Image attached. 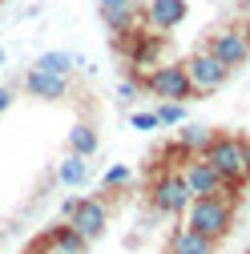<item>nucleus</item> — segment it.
<instances>
[{
    "label": "nucleus",
    "mask_w": 250,
    "mask_h": 254,
    "mask_svg": "<svg viewBox=\"0 0 250 254\" xmlns=\"http://www.w3.org/2000/svg\"><path fill=\"white\" fill-rule=\"evenodd\" d=\"M149 202L158 206L162 214H186V206H190V190H186V182H182V174H158L153 178V186H149Z\"/></svg>",
    "instance_id": "6e6552de"
},
{
    "label": "nucleus",
    "mask_w": 250,
    "mask_h": 254,
    "mask_svg": "<svg viewBox=\"0 0 250 254\" xmlns=\"http://www.w3.org/2000/svg\"><path fill=\"white\" fill-rule=\"evenodd\" d=\"M206 49L222 61L226 69H238V65H246V61H250V28H242V24L218 28V33H210Z\"/></svg>",
    "instance_id": "39448f33"
},
{
    "label": "nucleus",
    "mask_w": 250,
    "mask_h": 254,
    "mask_svg": "<svg viewBox=\"0 0 250 254\" xmlns=\"http://www.w3.org/2000/svg\"><path fill=\"white\" fill-rule=\"evenodd\" d=\"M153 117H158V125H182L186 121V105L182 101H162L153 109Z\"/></svg>",
    "instance_id": "a211bd4d"
},
{
    "label": "nucleus",
    "mask_w": 250,
    "mask_h": 254,
    "mask_svg": "<svg viewBox=\"0 0 250 254\" xmlns=\"http://www.w3.org/2000/svg\"><path fill=\"white\" fill-rule=\"evenodd\" d=\"M97 12L105 16L113 33H129L137 20V0H97Z\"/></svg>",
    "instance_id": "9b49d317"
},
{
    "label": "nucleus",
    "mask_w": 250,
    "mask_h": 254,
    "mask_svg": "<svg viewBox=\"0 0 250 254\" xmlns=\"http://www.w3.org/2000/svg\"><path fill=\"white\" fill-rule=\"evenodd\" d=\"M182 182H186V190H190V198H234L238 202V190H242V182L218 178L214 166L206 162L202 153H190L182 162Z\"/></svg>",
    "instance_id": "f03ea898"
},
{
    "label": "nucleus",
    "mask_w": 250,
    "mask_h": 254,
    "mask_svg": "<svg viewBox=\"0 0 250 254\" xmlns=\"http://www.w3.org/2000/svg\"><path fill=\"white\" fill-rule=\"evenodd\" d=\"M24 89L41 101H61L69 93V77H57V73H45V69H28L24 77Z\"/></svg>",
    "instance_id": "1a4fd4ad"
},
{
    "label": "nucleus",
    "mask_w": 250,
    "mask_h": 254,
    "mask_svg": "<svg viewBox=\"0 0 250 254\" xmlns=\"http://www.w3.org/2000/svg\"><path fill=\"white\" fill-rule=\"evenodd\" d=\"M77 65H81V61L73 53H41L33 69H45V73H57V77H73Z\"/></svg>",
    "instance_id": "ddd939ff"
},
{
    "label": "nucleus",
    "mask_w": 250,
    "mask_h": 254,
    "mask_svg": "<svg viewBox=\"0 0 250 254\" xmlns=\"http://www.w3.org/2000/svg\"><path fill=\"white\" fill-rule=\"evenodd\" d=\"M234 222V198H190L186 206V230L202 234L206 242H218Z\"/></svg>",
    "instance_id": "f257e3e1"
},
{
    "label": "nucleus",
    "mask_w": 250,
    "mask_h": 254,
    "mask_svg": "<svg viewBox=\"0 0 250 254\" xmlns=\"http://www.w3.org/2000/svg\"><path fill=\"white\" fill-rule=\"evenodd\" d=\"M61 182H65V186H81L85 178H89V166H85V157H77V153H69L65 157V162H61Z\"/></svg>",
    "instance_id": "f3484780"
},
{
    "label": "nucleus",
    "mask_w": 250,
    "mask_h": 254,
    "mask_svg": "<svg viewBox=\"0 0 250 254\" xmlns=\"http://www.w3.org/2000/svg\"><path fill=\"white\" fill-rule=\"evenodd\" d=\"M246 149L250 141L246 137H234V133H214L210 145L202 149V157L214 166L218 178H226V182H246Z\"/></svg>",
    "instance_id": "7ed1b4c3"
},
{
    "label": "nucleus",
    "mask_w": 250,
    "mask_h": 254,
    "mask_svg": "<svg viewBox=\"0 0 250 254\" xmlns=\"http://www.w3.org/2000/svg\"><path fill=\"white\" fill-rule=\"evenodd\" d=\"M28 254H53V250H49L45 242H37V246H28Z\"/></svg>",
    "instance_id": "4be33fe9"
},
{
    "label": "nucleus",
    "mask_w": 250,
    "mask_h": 254,
    "mask_svg": "<svg viewBox=\"0 0 250 254\" xmlns=\"http://www.w3.org/2000/svg\"><path fill=\"white\" fill-rule=\"evenodd\" d=\"M8 105H12V89H8V85H0V113H4Z\"/></svg>",
    "instance_id": "412c9836"
},
{
    "label": "nucleus",
    "mask_w": 250,
    "mask_h": 254,
    "mask_svg": "<svg viewBox=\"0 0 250 254\" xmlns=\"http://www.w3.org/2000/svg\"><path fill=\"white\" fill-rule=\"evenodd\" d=\"M41 242H45L53 254H85V250H89V242H85V238L69 226V222H65V226H53Z\"/></svg>",
    "instance_id": "f8f14e48"
},
{
    "label": "nucleus",
    "mask_w": 250,
    "mask_h": 254,
    "mask_svg": "<svg viewBox=\"0 0 250 254\" xmlns=\"http://www.w3.org/2000/svg\"><path fill=\"white\" fill-rule=\"evenodd\" d=\"M182 69H186V77H190V89H194V93H218V89L226 85V77H230V69H226L210 49L190 53V57L182 61Z\"/></svg>",
    "instance_id": "20e7f679"
},
{
    "label": "nucleus",
    "mask_w": 250,
    "mask_h": 254,
    "mask_svg": "<svg viewBox=\"0 0 250 254\" xmlns=\"http://www.w3.org/2000/svg\"><path fill=\"white\" fill-rule=\"evenodd\" d=\"M145 89L153 93V97H162V101H182V105L194 97L190 77H186L182 65H158V69L145 77Z\"/></svg>",
    "instance_id": "0eeeda50"
},
{
    "label": "nucleus",
    "mask_w": 250,
    "mask_h": 254,
    "mask_svg": "<svg viewBox=\"0 0 250 254\" xmlns=\"http://www.w3.org/2000/svg\"><path fill=\"white\" fill-rule=\"evenodd\" d=\"M69 149L77 157H89L93 149H97V133H93L89 125H73V129H69Z\"/></svg>",
    "instance_id": "dca6fc26"
},
{
    "label": "nucleus",
    "mask_w": 250,
    "mask_h": 254,
    "mask_svg": "<svg viewBox=\"0 0 250 254\" xmlns=\"http://www.w3.org/2000/svg\"><path fill=\"white\" fill-rule=\"evenodd\" d=\"M246 182H250V149H246Z\"/></svg>",
    "instance_id": "b1692460"
},
{
    "label": "nucleus",
    "mask_w": 250,
    "mask_h": 254,
    "mask_svg": "<svg viewBox=\"0 0 250 254\" xmlns=\"http://www.w3.org/2000/svg\"><path fill=\"white\" fill-rule=\"evenodd\" d=\"M145 16H149V24L153 28H178L186 16H190V4L186 0H149V8H145Z\"/></svg>",
    "instance_id": "9d476101"
},
{
    "label": "nucleus",
    "mask_w": 250,
    "mask_h": 254,
    "mask_svg": "<svg viewBox=\"0 0 250 254\" xmlns=\"http://www.w3.org/2000/svg\"><path fill=\"white\" fill-rule=\"evenodd\" d=\"M65 218H69V226H73L85 242H97V238L105 234L109 210H105V202H97V198H77V202H65Z\"/></svg>",
    "instance_id": "423d86ee"
},
{
    "label": "nucleus",
    "mask_w": 250,
    "mask_h": 254,
    "mask_svg": "<svg viewBox=\"0 0 250 254\" xmlns=\"http://www.w3.org/2000/svg\"><path fill=\"white\" fill-rule=\"evenodd\" d=\"M210 137H214V129H202V125H186V129H178V145L186 153H202L210 145Z\"/></svg>",
    "instance_id": "4468645a"
},
{
    "label": "nucleus",
    "mask_w": 250,
    "mask_h": 254,
    "mask_svg": "<svg viewBox=\"0 0 250 254\" xmlns=\"http://www.w3.org/2000/svg\"><path fill=\"white\" fill-rule=\"evenodd\" d=\"M121 182H129V166H113V170L101 178V186H105V190H113V186H121Z\"/></svg>",
    "instance_id": "6ab92c4d"
},
{
    "label": "nucleus",
    "mask_w": 250,
    "mask_h": 254,
    "mask_svg": "<svg viewBox=\"0 0 250 254\" xmlns=\"http://www.w3.org/2000/svg\"><path fill=\"white\" fill-rule=\"evenodd\" d=\"M210 246H214V242H206L202 234L186 230V226L174 234V254H210Z\"/></svg>",
    "instance_id": "2eb2a0df"
},
{
    "label": "nucleus",
    "mask_w": 250,
    "mask_h": 254,
    "mask_svg": "<svg viewBox=\"0 0 250 254\" xmlns=\"http://www.w3.org/2000/svg\"><path fill=\"white\" fill-rule=\"evenodd\" d=\"M133 129H158V117L153 113H133Z\"/></svg>",
    "instance_id": "aec40b11"
},
{
    "label": "nucleus",
    "mask_w": 250,
    "mask_h": 254,
    "mask_svg": "<svg viewBox=\"0 0 250 254\" xmlns=\"http://www.w3.org/2000/svg\"><path fill=\"white\" fill-rule=\"evenodd\" d=\"M238 8H242V16H250V0H238Z\"/></svg>",
    "instance_id": "5701e85b"
}]
</instances>
